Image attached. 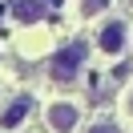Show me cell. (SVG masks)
<instances>
[{"instance_id": "2", "label": "cell", "mask_w": 133, "mask_h": 133, "mask_svg": "<svg viewBox=\"0 0 133 133\" xmlns=\"http://www.w3.org/2000/svg\"><path fill=\"white\" fill-rule=\"evenodd\" d=\"M129 32H133V28L125 24L121 16H109L105 24L97 28V41H93V44H97V52H105V57H121V52L129 49Z\"/></svg>"}, {"instance_id": "6", "label": "cell", "mask_w": 133, "mask_h": 133, "mask_svg": "<svg viewBox=\"0 0 133 133\" xmlns=\"http://www.w3.org/2000/svg\"><path fill=\"white\" fill-rule=\"evenodd\" d=\"M89 133H121V129H117L113 121H93V125H89Z\"/></svg>"}, {"instance_id": "8", "label": "cell", "mask_w": 133, "mask_h": 133, "mask_svg": "<svg viewBox=\"0 0 133 133\" xmlns=\"http://www.w3.org/2000/svg\"><path fill=\"white\" fill-rule=\"evenodd\" d=\"M129 44H133V32H129Z\"/></svg>"}, {"instance_id": "5", "label": "cell", "mask_w": 133, "mask_h": 133, "mask_svg": "<svg viewBox=\"0 0 133 133\" xmlns=\"http://www.w3.org/2000/svg\"><path fill=\"white\" fill-rule=\"evenodd\" d=\"M113 0H81V20H93L97 12H105Z\"/></svg>"}, {"instance_id": "7", "label": "cell", "mask_w": 133, "mask_h": 133, "mask_svg": "<svg viewBox=\"0 0 133 133\" xmlns=\"http://www.w3.org/2000/svg\"><path fill=\"white\" fill-rule=\"evenodd\" d=\"M125 113L133 117V85H129V93H125Z\"/></svg>"}, {"instance_id": "4", "label": "cell", "mask_w": 133, "mask_h": 133, "mask_svg": "<svg viewBox=\"0 0 133 133\" xmlns=\"http://www.w3.org/2000/svg\"><path fill=\"white\" fill-rule=\"evenodd\" d=\"M28 113H32V97H28V93L12 97L8 105H4V113H0V129H20V125L28 121Z\"/></svg>"}, {"instance_id": "1", "label": "cell", "mask_w": 133, "mask_h": 133, "mask_svg": "<svg viewBox=\"0 0 133 133\" xmlns=\"http://www.w3.org/2000/svg\"><path fill=\"white\" fill-rule=\"evenodd\" d=\"M85 61H89V44H85V41H69L65 49L52 52V61H49V77H52L57 85H73L77 77H81Z\"/></svg>"}, {"instance_id": "3", "label": "cell", "mask_w": 133, "mask_h": 133, "mask_svg": "<svg viewBox=\"0 0 133 133\" xmlns=\"http://www.w3.org/2000/svg\"><path fill=\"white\" fill-rule=\"evenodd\" d=\"M44 121H49L52 133H73L77 125H81V109H77L73 101H52V105L44 109Z\"/></svg>"}]
</instances>
